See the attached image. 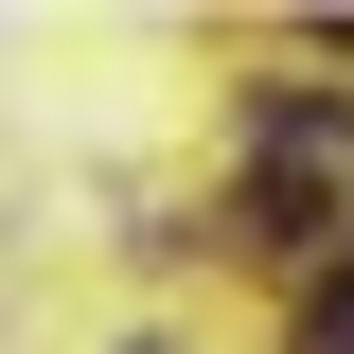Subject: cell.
<instances>
[{
    "mask_svg": "<svg viewBox=\"0 0 354 354\" xmlns=\"http://www.w3.org/2000/svg\"><path fill=\"white\" fill-rule=\"evenodd\" d=\"M248 124H266V177H248V213L283 230V248L354 230V106H319V88H266Z\"/></svg>",
    "mask_w": 354,
    "mask_h": 354,
    "instance_id": "obj_1",
    "label": "cell"
},
{
    "mask_svg": "<svg viewBox=\"0 0 354 354\" xmlns=\"http://www.w3.org/2000/svg\"><path fill=\"white\" fill-rule=\"evenodd\" d=\"M301 354H354V266H337V283L301 301Z\"/></svg>",
    "mask_w": 354,
    "mask_h": 354,
    "instance_id": "obj_2",
    "label": "cell"
}]
</instances>
